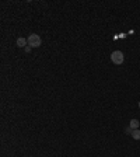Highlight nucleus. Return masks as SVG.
Returning <instances> with one entry per match:
<instances>
[{
  "mask_svg": "<svg viewBox=\"0 0 140 157\" xmlns=\"http://www.w3.org/2000/svg\"><path fill=\"white\" fill-rule=\"evenodd\" d=\"M28 45L31 48H39L42 45V39H41V37L38 34H31L28 37Z\"/></svg>",
  "mask_w": 140,
  "mask_h": 157,
  "instance_id": "1",
  "label": "nucleus"
},
{
  "mask_svg": "<svg viewBox=\"0 0 140 157\" xmlns=\"http://www.w3.org/2000/svg\"><path fill=\"white\" fill-rule=\"evenodd\" d=\"M111 60H112L113 65H122L125 60V56L121 51H115V52L111 54Z\"/></svg>",
  "mask_w": 140,
  "mask_h": 157,
  "instance_id": "2",
  "label": "nucleus"
},
{
  "mask_svg": "<svg viewBox=\"0 0 140 157\" xmlns=\"http://www.w3.org/2000/svg\"><path fill=\"white\" fill-rule=\"evenodd\" d=\"M139 126H140V124H139V121H137V119H132V121H130L129 128H130V129H132V130L139 129Z\"/></svg>",
  "mask_w": 140,
  "mask_h": 157,
  "instance_id": "3",
  "label": "nucleus"
},
{
  "mask_svg": "<svg viewBox=\"0 0 140 157\" xmlns=\"http://www.w3.org/2000/svg\"><path fill=\"white\" fill-rule=\"evenodd\" d=\"M27 43H28V39H25V38H18L17 39V45H18L20 48H24Z\"/></svg>",
  "mask_w": 140,
  "mask_h": 157,
  "instance_id": "4",
  "label": "nucleus"
},
{
  "mask_svg": "<svg viewBox=\"0 0 140 157\" xmlns=\"http://www.w3.org/2000/svg\"><path fill=\"white\" fill-rule=\"evenodd\" d=\"M132 137L135 139V140H140V130L139 129H135L132 132Z\"/></svg>",
  "mask_w": 140,
  "mask_h": 157,
  "instance_id": "5",
  "label": "nucleus"
},
{
  "mask_svg": "<svg viewBox=\"0 0 140 157\" xmlns=\"http://www.w3.org/2000/svg\"><path fill=\"white\" fill-rule=\"evenodd\" d=\"M125 132H126L128 135H132V132H133V130L130 129V128H126V129H125Z\"/></svg>",
  "mask_w": 140,
  "mask_h": 157,
  "instance_id": "6",
  "label": "nucleus"
},
{
  "mask_svg": "<svg viewBox=\"0 0 140 157\" xmlns=\"http://www.w3.org/2000/svg\"><path fill=\"white\" fill-rule=\"evenodd\" d=\"M31 51V46H25V52H30Z\"/></svg>",
  "mask_w": 140,
  "mask_h": 157,
  "instance_id": "7",
  "label": "nucleus"
},
{
  "mask_svg": "<svg viewBox=\"0 0 140 157\" xmlns=\"http://www.w3.org/2000/svg\"><path fill=\"white\" fill-rule=\"evenodd\" d=\"M139 108H140V101H139Z\"/></svg>",
  "mask_w": 140,
  "mask_h": 157,
  "instance_id": "8",
  "label": "nucleus"
}]
</instances>
